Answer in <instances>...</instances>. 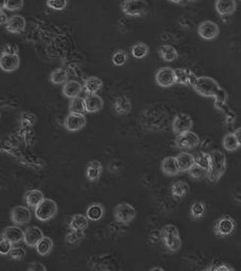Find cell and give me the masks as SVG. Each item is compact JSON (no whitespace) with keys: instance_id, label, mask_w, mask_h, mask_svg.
Masks as SVG:
<instances>
[{"instance_id":"cell-13","label":"cell","mask_w":241,"mask_h":271,"mask_svg":"<svg viewBox=\"0 0 241 271\" xmlns=\"http://www.w3.org/2000/svg\"><path fill=\"white\" fill-rule=\"evenodd\" d=\"M192 127H193V120L188 114L179 113L174 117L172 123V129L174 134H176V135L191 131Z\"/></svg>"},{"instance_id":"cell-32","label":"cell","mask_w":241,"mask_h":271,"mask_svg":"<svg viewBox=\"0 0 241 271\" xmlns=\"http://www.w3.org/2000/svg\"><path fill=\"white\" fill-rule=\"evenodd\" d=\"M35 250L40 256H47L50 255L54 248L52 239L48 237L44 236L35 246Z\"/></svg>"},{"instance_id":"cell-33","label":"cell","mask_w":241,"mask_h":271,"mask_svg":"<svg viewBox=\"0 0 241 271\" xmlns=\"http://www.w3.org/2000/svg\"><path fill=\"white\" fill-rule=\"evenodd\" d=\"M222 146L227 152H234L241 146L234 133H229L222 139Z\"/></svg>"},{"instance_id":"cell-4","label":"cell","mask_w":241,"mask_h":271,"mask_svg":"<svg viewBox=\"0 0 241 271\" xmlns=\"http://www.w3.org/2000/svg\"><path fill=\"white\" fill-rule=\"evenodd\" d=\"M21 60L18 54V47L7 45L2 50L0 58V67L5 72H13L19 69Z\"/></svg>"},{"instance_id":"cell-28","label":"cell","mask_w":241,"mask_h":271,"mask_svg":"<svg viewBox=\"0 0 241 271\" xmlns=\"http://www.w3.org/2000/svg\"><path fill=\"white\" fill-rule=\"evenodd\" d=\"M89 219L86 215L83 214H75L72 217L69 224V228L74 231H82L85 232L89 225Z\"/></svg>"},{"instance_id":"cell-14","label":"cell","mask_w":241,"mask_h":271,"mask_svg":"<svg viewBox=\"0 0 241 271\" xmlns=\"http://www.w3.org/2000/svg\"><path fill=\"white\" fill-rule=\"evenodd\" d=\"M198 35L205 40H213L219 36L220 30L216 23L205 21L201 23L198 28Z\"/></svg>"},{"instance_id":"cell-2","label":"cell","mask_w":241,"mask_h":271,"mask_svg":"<svg viewBox=\"0 0 241 271\" xmlns=\"http://www.w3.org/2000/svg\"><path fill=\"white\" fill-rule=\"evenodd\" d=\"M191 86L204 98H216L222 89L217 81L209 76L197 77Z\"/></svg>"},{"instance_id":"cell-39","label":"cell","mask_w":241,"mask_h":271,"mask_svg":"<svg viewBox=\"0 0 241 271\" xmlns=\"http://www.w3.org/2000/svg\"><path fill=\"white\" fill-rule=\"evenodd\" d=\"M85 232L69 229V232L66 235V242L69 245L74 246V245L79 243L85 238Z\"/></svg>"},{"instance_id":"cell-26","label":"cell","mask_w":241,"mask_h":271,"mask_svg":"<svg viewBox=\"0 0 241 271\" xmlns=\"http://www.w3.org/2000/svg\"><path fill=\"white\" fill-rule=\"evenodd\" d=\"M113 108L118 115H126L129 114L132 109V103L128 97H118L114 101Z\"/></svg>"},{"instance_id":"cell-19","label":"cell","mask_w":241,"mask_h":271,"mask_svg":"<svg viewBox=\"0 0 241 271\" xmlns=\"http://www.w3.org/2000/svg\"><path fill=\"white\" fill-rule=\"evenodd\" d=\"M103 165L101 161L93 160L89 161L85 168V176L89 182H95L102 176Z\"/></svg>"},{"instance_id":"cell-23","label":"cell","mask_w":241,"mask_h":271,"mask_svg":"<svg viewBox=\"0 0 241 271\" xmlns=\"http://www.w3.org/2000/svg\"><path fill=\"white\" fill-rule=\"evenodd\" d=\"M176 84L182 85H192L197 78V75L190 69L184 68L175 69Z\"/></svg>"},{"instance_id":"cell-35","label":"cell","mask_w":241,"mask_h":271,"mask_svg":"<svg viewBox=\"0 0 241 271\" xmlns=\"http://www.w3.org/2000/svg\"><path fill=\"white\" fill-rule=\"evenodd\" d=\"M68 80V72L61 68L54 69L50 75V81L53 85H63V84H65Z\"/></svg>"},{"instance_id":"cell-43","label":"cell","mask_w":241,"mask_h":271,"mask_svg":"<svg viewBox=\"0 0 241 271\" xmlns=\"http://www.w3.org/2000/svg\"><path fill=\"white\" fill-rule=\"evenodd\" d=\"M26 250L23 247L20 246H13L9 253V257L15 261H21L26 256Z\"/></svg>"},{"instance_id":"cell-34","label":"cell","mask_w":241,"mask_h":271,"mask_svg":"<svg viewBox=\"0 0 241 271\" xmlns=\"http://www.w3.org/2000/svg\"><path fill=\"white\" fill-rule=\"evenodd\" d=\"M206 205L203 201H195L190 207V215L195 220H201L206 214Z\"/></svg>"},{"instance_id":"cell-6","label":"cell","mask_w":241,"mask_h":271,"mask_svg":"<svg viewBox=\"0 0 241 271\" xmlns=\"http://www.w3.org/2000/svg\"><path fill=\"white\" fill-rule=\"evenodd\" d=\"M58 212V206L57 203L51 198H45L35 209V219L40 222H48L56 216Z\"/></svg>"},{"instance_id":"cell-52","label":"cell","mask_w":241,"mask_h":271,"mask_svg":"<svg viewBox=\"0 0 241 271\" xmlns=\"http://www.w3.org/2000/svg\"><path fill=\"white\" fill-rule=\"evenodd\" d=\"M150 271H164V269L162 268H157V267H155V268H152V269H150Z\"/></svg>"},{"instance_id":"cell-53","label":"cell","mask_w":241,"mask_h":271,"mask_svg":"<svg viewBox=\"0 0 241 271\" xmlns=\"http://www.w3.org/2000/svg\"><path fill=\"white\" fill-rule=\"evenodd\" d=\"M189 2H195V1H198V0H188Z\"/></svg>"},{"instance_id":"cell-38","label":"cell","mask_w":241,"mask_h":271,"mask_svg":"<svg viewBox=\"0 0 241 271\" xmlns=\"http://www.w3.org/2000/svg\"><path fill=\"white\" fill-rule=\"evenodd\" d=\"M194 158H195V165L209 170L211 163L210 154L205 152H197L194 155Z\"/></svg>"},{"instance_id":"cell-9","label":"cell","mask_w":241,"mask_h":271,"mask_svg":"<svg viewBox=\"0 0 241 271\" xmlns=\"http://www.w3.org/2000/svg\"><path fill=\"white\" fill-rule=\"evenodd\" d=\"M155 79L158 86L165 88H171L176 84L175 69L168 67H162L157 70Z\"/></svg>"},{"instance_id":"cell-45","label":"cell","mask_w":241,"mask_h":271,"mask_svg":"<svg viewBox=\"0 0 241 271\" xmlns=\"http://www.w3.org/2000/svg\"><path fill=\"white\" fill-rule=\"evenodd\" d=\"M206 271H234L235 268L231 265L225 263H217L211 265L209 268H207Z\"/></svg>"},{"instance_id":"cell-44","label":"cell","mask_w":241,"mask_h":271,"mask_svg":"<svg viewBox=\"0 0 241 271\" xmlns=\"http://www.w3.org/2000/svg\"><path fill=\"white\" fill-rule=\"evenodd\" d=\"M24 7V0H7L5 10L10 11H19Z\"/></svg>"},{"instance_id":"cell-15","label":"cell","mask_w":241,"mask_h":271,"mask_svg":"<svg viewBox=\"0 0 241 271\" xmlns=\"http://www.w3.org/2000/svg\"><path fill=\"white\" fill-rule=\"evenodd\" d=\"M44 237V233L41 228L31 226L24 232V242L29 247H35L38 242Z\"/></svg>"},{"instance_id":"cell-42","label":"cell","mask_w":241,"mask_h":271,"mask_svg":"<svg viewBox=\"0 0 241 271\" xmlns=\"http://www.w3.org/2000/svg\"><path fill=\"white\" fill-rule=\"evenodd\" d=\"M68 0H47L46 5L48 8L55 11H62L68 6Z\"/></svg>"},{"instance_id":"cell-11","label":"cell","mask_w":241,"mask_h":271,"mask_svg":"<svg viewBox=\"0 0 241 271\" xmlns=\"http://www.w3.org/2000/svg\"><path fill=\"white\" fill-rule=\"evenodd\" d=\"M32 219V213L29 208L24 206H17L12 208L10 212V219L15 225L24 226L28 225Z\"/></svg>"},{"instance_id":"cell-49","label":"cell","mask_w":241,"mask_h":271,"mask_svg":"<svg viewBox=\"0 0 241 271\" xmlns=\"http://www.w3.org/2000/svg\"><path fill=\"white\" fill-rule=\"evenodd\" d=\"M235 136H236L237 139H238V142H239L240 145L241 146V128H238V129L235 130Z\"/></svg>"},{"instance_id":"cell-18","label":"cell","mask_w":241,"mask_h":271,"mask_svg":"<svg viewBox=\"0 0 241 271\" xmlns=\"http://www.w3.org/2000/svg\"><path fill=\"white\" fill-rule=\"evenodd\" d=\"M215 8L222 18L232 16L237 10L236 0H216Z\"/></svg>"},{"instance_id":"cell-10","label":"cell","mask_w":241,"mask_h":271,"mask_svg":"<svg viewBox=\"0 0 241 271\" xmlns=\"http://www.w3.org/2000/svg\"><path fill=\"white\" fill-rule=\"evenodd\" d=\"M175 144L179 149H183V150L193 149L198 147L200 144L199 136L194 131H187L183 134L177 135Z\"/></svg>"},{"instance_id":"cell-41","label":"cell","mask_w":241,"mask_h":271,"mask_svg":"<svg viewBox=\"0 0 241 271\" xmlns=\"http://www.w3.org/2000/svg\"><path fill=\"white\" fill-rule=\"evenodd\" d=\"M128 61V54L123 50H119L114 53L112 57V63L115 67H122Z\"/></svg>"},{"instance_id":"cell-12","label":"cell","mask_w":241,"mask_h":271,"mask_svg":"<svg viewBox=\"0 0 241 271\" xmlns=\"http://www.w3.org/2000/svg\"><path fill=\"white\" fill-rule=\"evenodd\" d=\"M64 128L69 132H77L81 131L86 125V117L85 114L69 112L66 117L64 122Z\"/></svg>"},{"instance_id":"cell-8","label":"cell","mask_w":241,"mask_h":271,"mask_svg":"<svg viewBox=\"0 0 241 271\" xmlns=\"http://www.w3.org/2000/svg\"><path fill=\"white\" fill-rule=\"evenodd\" d=\"M136 215V209L129 203H120L115 206L113 211L115 221L122 225H128L131 223L135 220Z\"/></svg>"},{"instance_id":"cell-24","label":"cell","mask_w":241,"mask_h":271,"mask_svg":"<svg viewBox=\"0 0 241 271\" xmlns=\"http://www.w3.org/2000/svg\"><path fill=\"white\" fill-rule=\"evenodd\" d=\"M82 85L75 80L68 81L63 87L62 92L65 98L72 99L78 97L82 91Z\"/></svg>"},{"instance_id":"cell-40","label":"cell","mask_w":241,"mask_h":271,"mask_svg":"<svg viewBox=\"0 0 241 271\" xmlns=\"http://www.w3.org/2000/svg\"><path fill=\"white\" fill-rule=\"evenodd\" d=\"M188 172H189V176L195 180H202L206 177L207 178V169H204L196 165Z\"/></svg>"},{"instance_id":"cell-31","label":"cell","mask_w":241,"mask_h":271,"mask_svg":"<svg viewBox=\"0 0 241 271\" xmlns=\"http://www.w3.org/2000/svg\"><path fill=\"white\" fill-rule=\"evenodd\" d=\"M189 186L187 182L179 180L173 182L171 187V192L172 196L176 199L185 198L189 192Z\"/></svg>"},{"instance_id":"cell-5","label":"cell","mask_w":241,"mask_h":271,"mask_svg":"<svg viewBox=\"0 0 241 271\" xmlns=\"http://www.w3.org/2000/svg\"><path fill=\"white\" fill-rule=\"evenodd\" d=\"M121 8L127 16L141 18L148 14L149 5L145 0H123Z\"/></svg>"},{"instance_id":"cell-36","label":"cell","mask_w":241,"mask_h":271,"mask_svg":"<svg viewBox=\"0 0 241 271\" xmlns=\"http://www.w3.org/2000/svg\"><path fill=\"white\" fill-rule=\"evenodd\" d=\"M69 110V112H72V113L85 114L86 112L85 98L76 97L71 99Z\"/></svg>"},{"instance_id":"cell-29","label":"cell","mask_w":241,"mask_h":271,"mask_svg":"<svg viewBox=\"0 0 241 271\" xmlns=\"http://www.w3.org/2000/svg\"><path fill=\"white\" fill-rule=\"evenodd\" d=\"M103 86L102 80L97 76H91L86 78L84 83V89L88 94H98Z\"/></svg>"},{"instance_id":"cell-48","label":"cell","mask_w":241,"mask_h":271,"mask_svg":"<svg viewBox=\"0 0 241 271\" xmlns=\"http://www.w3.org/2000/svg\"><path fill=\"white\" fill-rule=\"evenodd\" d=\"M0 17H1V25L5 26L9 18L6 15V13H5L4 10L0 11Z\"/></svg>"},{"instance_id":"cell-27","label":"cell","mask_w":241,"mask_h":271,"mask_svg":"<svg viewBox=\"0 0 241 271\" xmlns=\"http://www.w3.org/2000/svg\"><path fill=\"white\" fill-rule=\"evenodd\" d=\"M105 214V208L100 203H94L86 209L85 215L91 222H98L103 219Z\"/></svg>"},{"instance_id":"cell-21","label":"cell","mask_w":241,"mask_h":271,"mask_svg":"<svg viewBox=\"0 0 241 271\" xmlns=\"http://www.w3.org/2000/svg\"><path fill=\"white\" fill-rule=\"evenodd\" d=\"M85 104L88 113H96L102 110L104 106L103 100L98 94H88L85 98Z\"/></svg>"},{"instance_id":"cell-46","label":"cell","mask_w":241,"mask_h":271,"mask_svg":"<svg viewBox=\"0 0 241 271\" xmlns=\"http://www.w3.org/2000/svg\"><path fill=\"white\" fill-rule=\"evenodd\" d=\"M14 244L11 243L8 239L2 238L0 241V254L2 255H8Z\"/></svg>"},{"instance_id":"cell-37","label":"cell","mask_w":241,"mask_h":271,"mask_svg":"<svg viewBox=\"0 0 241 271\" xmlns=\"http://www.w3.org/2000/svg\"><path fill=\"white\" fill-rule=\"evenodd\" d=\"M149 48L143 42H138L131 48V54L136 59H142L149 54Z\"/></svg>"},{"instance_id":"cell-50","label":"cell","mask_w":241,"mask_h":271,"mask_svg":"<svg viewBox=\"0 0 241 271\" xmlns=\"http://www.w3.org/2000/svg\"><path fill=\"white\" fill-rule=\"evenodd\" d=\"M7 0H1V10H4L6 5Z\"/></svg>"},{"instance_id":"cell-1","label":"cell","mask_w":241,"mask_h":271,"mask_svg":"<svg viewBox=\"0 0 241 271\" xmlns=\"http://www.w3.org/2000/svg\"><path fill=\"white\" fill-rule=\"evenodd\" d=\"M211 157L210 166L208 170L207 179L209 182L216 183L219 182L227 168L226 156L222 151L215 149L209 152Z\"/></svg>"},{"instance_id":"cell-3","label":"cell","mask_w":241,"mask_h":271,"mask_svg":"<svg viewBox=\"0 0 241 271\" xmlns=\"http://www.w3.org/2000/svg\"><path fill=\"white\" fill-rule=\"evenodd\" d=\"M160 237L164 246L171 252H176L181 249L182 239L177 227L172 224L165 225L160 231Z\"/></svg>"},{"instance_id":"cell-20","label":"cell","mask_w":241,"mask_h":271,"mask_svg":"<svg viewBox=\"0 0 241 271\" xmlns=\"http://www.w3.org/2000/svg\"><path fill=\"white\" fill-rule=\"evenodd\" d=\"M162 172L168 176H176L180 172L176 157L168 156L164 158L161 165Z\"/></svg>"},{"instance_id":"cell-51","label":"cell","mask_w":241,"mask_h":271,"mask_svg":"<svg viewBox=\"0 0 241 271\" xmlns=\"http://www.w3.org/2000/svg\"><path fill=\"white\" fill-rule=\"evenodd\" d=\"M170 2H172V3L179 4L183 1V0H169Z\"/></svg>"},{"instance_id":"cell-22","label":"cell","mask_w":241,"mask_h":271,"mask_svg":"<svg viewBox=\"0 0 241 271\" xmlns=\"http://www.w3.org/2000/svg\"><path fill=\"white\" fill-rule=\"evenodd\" d=\"M44 194L38 189L28 190L24 195V201L28 207L35 209L45 199Z\"/></svg>"},{"instance_id":"cell-30","label":"cell","mask_w":241,"mask_h":271,"mask_svg":"<svg viewBox=\"0 0 241 271\" xmlns=\"http://www.w3.org/2000/svg\"><path fill=\"white\" fill-rule=\"evenodd\" d=\"M158 54L165 62H173L179 57V54L176 48L170 45H164L160 47Z\"/></svg>"},{"instance_id":"cell-7","label":"cell","mask_w":241,"mask_h":271,"mask_svg":"<svg viewBox=\"0 0 241 271\" xmlns=\"http://www.w3.org/2000/svg\"><path fill=\"white\" fill-rule=\"evenodd\" d=\"M236 222L229 215H222L215 222L213 225V233L217 237L227 238L235 232Z\"/></svg>"},{"instance_id":"cell-25","label":"cell","mask_w":241,"mask_h":271,"mask_svg":"<svg viewBox=\"0 0 241 271\" xmlns=\"http://www.w3.org/2000/svg\"><path fill=\"white\" fill-rule=\"evenodd\" d=\"M180 172H189L195 165L194 155L189 152H182L176 156Z\"/></svg>"},{"instance_id":"cell-16","label":"cell","mask_w":241,"mask_h":271,"mask_svg":"<svg viewBox=\"0 0 241 271\" xmlns=\"http://www.w3.org/2000/svg\"><path fill=\"white\" fill-rule=\"evenodd\" d=\"M27 26L25 18L19 15H13L8 18L5 25V30L10 34H20L24 32Z\"/></svg>"},{"instance_id":"cell-47","label":"cell","mask_w":241,"mask_h":271,"mask_svg":"<svg viewBox=\"0 0 241 271\" xmlns=\"http://www.w3.org/2000/svg\"><path fill=\"white\" fill-rule=\"evenodd\" d=\"M28 271H46L45 265L38 262H31L28 268Z\"/></svg>"},{"instance_id":"cell-17","label":"cell","mask_w":241,"mask_h":271,"mask_svg":"<svg viewBox=\"0 0 241 271\" xmlns=\"http://www.w3.org/2000/svg\"><path fill=\"white\" fill-rule=\"evenodd\" d=\"M24 232L18 225H11L3 230L1 238L8 239L13 244L24 242Z\"/></svg>"}]
</instances>
